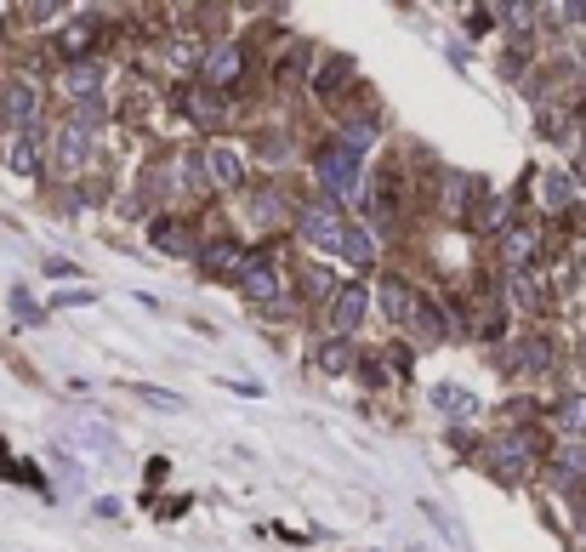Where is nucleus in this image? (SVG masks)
Segmentation results:
<instances>
[{"label": "nucleus", "instance_id": "1", "mask_svg": "<svg viewBox=\"0 0 586 552\" xmlns=\"http://www.w3.org/2000/svg\"><path fill=\"white\" fill-rule=\"evenodd\" d=\"M97 125H103V120H97V109H81V114H74V120L63 125V132H58V165L81 171V165L91 160V137H97Z\"/></svg>", "mask_w": 586, "mask_h": 552}, {"label": "nucleus", "instance_id": "2", "mask_svg": "<svg viewBox=\"0 0 586 552\" xmlns=\"http://www.w3.org/2000/svg\"><path fill=\"white\" fill-rule=\"evenodd\" d=\"M484 467H490L496 479H506V484L524 479V473H529V439H524V433L490 439V444H484Z\"/></svg>", "mask_w": 586, "mask_h": 552}, {"label": "nucleus", "instance_id": "3", "mask_svg": "<svg viewBox=\"0 0 586 552\" xmlns=\"http://www.w3.org/2000/svg\"><path fill=\"white\" fill-rule=\"evenodd\" d=\"M319 183L337 199H353L359 194V155H353V148H325L319 155Z\"/></svg>", "mask_w": 586, "mask_h": 552}, {"label": "nucleus", "instance_id": "4", "mask_svg": "<svg viewBox=\"0 0 586 552\" xmlns=\"http://www.w3.org/2000/svg\"><path fill=\"white\" fill-rule=\"evenodd\" d=\"M199 177H206L211 188H240V183H245V160H240V148L211 143L206 155H199Z\"/></svg>", "mask_w": 586, "mask_h": 552}, {"label": "nucleus", "instance_id": "5", "mask_svg": "<svg viewBox=\"0 0 586 552\" xmlns=\"http://www.w3.org/2000/svg\"><path fill=\"white\" fill-rule=\"evenodd\" d=\"M240 63H245V52L234 40H222V46H211V52L199 58V74H206L211 86H228V81H240Z\"/></svg>", "mask_w": 586, "mask_h": 552}, {"label": "nucleus", "instance_id": "6", "mask_svg": "<svg viewBox=\"0 0 586 552\" xmlns=\"http://www.w3.org/2000/svg\"><path fill=\"white\" fill-rule=\"evenodd\" d=\"M337 234H342L337 206H308V211H302V240H308V245H337Z\"/></svg>", "mask_w": 586, "mask_h": 552}, {"label": "nucleus", "instance_id": "7", "mask_svg": "<svg viewBox=\"0 0 586 552\" xmlns=\"http://www.w3.org/2000/svg\"><path fill=\"white\" fill-rule=\"evenodd\" d=\"M337 250L353 262V268H370L376 262V234L359 229V222H342V234H337Z\"/></svg>", "mask_w": 586, "mask_h": 552}, {"label": "nucleus", "instance_id": "8", "mask_svg": "<svg viewBox=\"0 0 586 552\" xmlns=\"http://www.w3.org/2000/svg\"><path fill=\"white\" fill-rule=\"evenodd\" d=\"M0 114H7L12 125H29L35 120V86L29 81H7L0 86Z\"/></svg>", "mask_w": 586, "mask_h": 552}, {"label": "nucleus", "instance_id": "9", "mask_svg": "<svg viewBox=\"0 0 586 552\" xmlns=\"http://www.w3.org/2000/svg\"><path fill=\"white\" fill-rule=\"evenodd\" d=\"M240 291L251 296V303H279V280H273V268H268V262H245Z\"/></svg>", "mask_w": 586, "mask_h": 552}, {"label": "nucleus", "instance_id": "10", "mask_svg": "<svg viewBox=\"0 0 586 552\" xmlns=\"http://www.w3.org/2000/svg\"><path fill=\"white\" fill-rule=\"evenodd\" d=\"M381 314H388L393 324H416V296H411V285H404V280L381 285Z\"/></svg>", "mask_w": 586, "mask_h": 552}, {"label": "nucleus", "instance_id": "11", "mask_svg": "<svg viewBox=\"0 0 586 552\" xmlns=\"http://www.w3.org/2000/svg\"><path fill=\"white\" fill-rule=\"evenodd\" d=\"M570 199H575V177H570V171H541V206L547 211H564L570 206Z\"/></svg>", "mask_w": 586, "mask_h": 552}, {"label": "nucleus", "instance_id": "12", "mask_svg": "<svg viewBox=\"0 0 586 552\" xmlns=\"http://www.w3.org/2000/svg\"><path fill=\"white\" fill-rule=\"evenodd\" d=\"M359 319H365V291L347 285V291L337 296V308H330V324H337V331H353Z\"/></svg>", "mask_w": 586, "mask_h": 552}, {"label": "nucleus", "instance_id": "13", "mask_svg": "<svg viewBox=\"0 0 586 552\" xmlns=\"http://www.w3.org/2000/svg\"><path fill=\"white\" fill-rule=\"evenodd\" d=\"M432 405H439V410H450V416H473V410H478L473 398H467V388H455V382L432 388Z\"/></svg>", "mask_w": 586, "mask_h": 552}, {"label": "nucleus", "instance_id": "14", "mask_svg": "<svg viewBox=\"0 0 586 552\" xmlns=\"http://www.w3.org/2000/svg\"><path fill=\"white\" fill-rule=\"evenodd\" d=\"M63 86H69V91H81V97H91L97 86H103V69H97V63H74V69L63 74Z\"/></svg>", "mask_w": 586, "mask_h": 552}, {"label": "nucleus", "instance_id": "15", "mask_svg": "<svg viewBox=\"0 0 586 552\" xmlns=\"http://www.w3.org/2000/svg\"><path fill=\"white\" fill-rule=\"evenodd\" d=\"M570 473H586V444H564V450H558V484H570Z\"/></svg>", "mask_w": 586, "mask_h": 552}, {"label": "nucleus", "instance_id": "16", "mask_svg": "<svg viewBox=\"0 0 586 552\" xmlns=\"http://www.w3.org/2000/svg\"><path fill=\"white\" fill-rule=\"evenodd\" d=\"M558 421H564L570 433H581L586 428V393H570L564 405H558Z\"/></svg>", "mask_w": 586, "mask_h": 552}, {"label": "nucleus", "instance_id": "17", "mask_svg": "<svg viewBox=\"0 0 586 552\" xmlns=\"http://www.w3.org/2000/svg\"><path fill=\"white\" fill-rule=\"evenodd\" d=\"M342 148H353V155H359V148H370L376 143V120H353V125H342Z\"/></svg>", "mask_w": 586, "mask_h": 552}, {"label": "nucleus", "instance_id": "18", "mask_svg": "<svg viewBox=\"0 0 586 552\" xmlns=\"http://www.w3.org/2000/svg\"><path fill=\"white\" fill-rule=\"evenodd\" d=\"M506 296H513V308H535V303H541V291H535V280H524V273L506 280Z\"/></svg>", "mask_w": 586, "mask_h": 552}, {"label": "nucleus", "instance_id": "19", "mask_svg": "<svg viewBox=\"0 0 586 552\" xmlns=\"http://www.w3.org/2000/svg\"><path fill=\"white\" fill-rule=\"evenodd\" d=\"M251 222H257V229L279 222V194H257V199H251Z\"/></svg>", "mask_w": 586, "mask_h": 552}, {"label": "nucleus", "instance_id": "20", "mask_svg": "<svg viewBox=\"0 0 586 552\" xmlns=\"http://www.w3.org/2000/svg\"><path fill=\"white\" fill-rule=\"evenodd\" d=\"M529 250H535V229H513V234H506V257H513V262H529Z\"/></svg>", "mask_w": 586, "mask_h": 552}, {"label": "nucleus", "instance_id": "21", "mask_svg": "<svg viewBox=\"0 0 586 552\" xmlns=\"http://www.w3.org/2000/svg\"><path fill=\"white\" fill-rule=\"evenodd\" d=\"M155 245L160 250H188V234L176 229V222H155Z\"/></svg>", "mask_w": 586, "mask_h": 552}, {"label": "nucleus", "instance_id": "22", "mask_svg": "<svg viewBox=\"0 0 586 552\" xmlns=\"http://www.w3.org/2000/svg\"><path fill=\"white\" fill-rule=\"evenodd\" d=\"M234 257H240L234 245H211L206 250V273H234Z\"/></svg>", "mask_w": 586, "mask_h": 552}, {"label": "nucleus", "instance_id": "23", "mask_svg": "<svg viewBox=\"0 0 586 552\" xmlns=\"http://www.w3.org/2000/svg\"><path fill=\"white\" fill-rule=\"evenodd\" d=\"M35 165H40V148H35L29 137H23V143L12 148V171H35Z\"/></svg>", "mask_w": 586, "mask_h": 552}, {"label": "nucleus", "instance_id": "24", "mask_svg": "<svg viewBox=\"0 0 586 552\" xmlns=\"http://www.w3.org/2000/svg\"><path fill=\"white\" fill-rule=\"evenodd\" d=\"M166 58H171L176 69H188V63L199 58V46H194V40H171V46H166Z\"/></svg>", "mask_w": 586, "mask_h": 552}, {"label": "nucleus", "instance_id": "25", "mask_svg": "<svg viewBox=\"0 0 586 552\" xmlns=\"http://www.w3.org/2000/svg\"><path fill=\"white\" fill-rule=\"evenodd\" d=\"M63 46H69V52H86V46H91V23H74V29L63 35Z\"/></svg>", "mask_w": 586, "mask_h": 552}, {"label": "nucleus", "instance_id": "26", "mask_svg": "<svg viewBox=\"0 0 586 552\" xmlns=\"http://www.w3.org/2000/svg\"><path fill=\"white\" fill-rule=\"evenodd\" d=\"M319 365H325V370H342V365H347V354H342V342H330L325 354H319Z\"/></svg>", "mask_w": 586, "mask_h": 552}, {"label": "nucleus", "instance_id": "27", "mask_svg": "<svg viewBox=\"0 0 586 552\" xmlns=\"http://www.w3.org/2000/svg\"><path fill=\"white\" fill-rule=\"evenodd\" d=\"M575 524H581V536H586V501H575Z\"/></svg>", "mask_w": 586, "mask_h": 552}, {"label": "nucleus", "instance_id": "28", "mask_svg": "<svg viewBox=\"0 0 586 552\" xmlns=\"http://www.w3.org/2000/svg\"><path fill=\"white\" fill-rule=\"evenodd\" d=\"M581 273H586V245H581Z\"/></svg>", "mask_w": 586, "mask_h": 552}]
</instances>
